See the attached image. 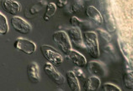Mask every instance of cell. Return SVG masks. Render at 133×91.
I'll list each match as a JSON object with an SVG mask.
<instances>
[{"label": "cell", "instance_id": "obj_27", "mask_svg": "<svg viewBox=\"0 0 133 91\" xmlns=\"http://www.w3.org/2000/svg\"><path fill=\"white\" fill-rule=\"evenodd\" d=\"M85 1H91V0H85Z\"/></svg>", "mask_w": 133, "mask_h": 91}, {"label": "cell", "instance_id": "obj_11", "mask_svg": "<svg viewBox=\"0 0 133 91\" xmlns=\"http://www.w3.org/2000/svg\"><path fill=\"white\" fill-rule=\"evenodd\" d=\"M101 85L99 78L94 75L90 78L87 79L83 84V89L86 91H95L99 89Z\"/></svg>", "mask_w": 133, "mask_h": 91}, {"label": "cell", "instance_id": "obj_12", "mask_svg": "<svg viewBox=\"0 0 133 91\" xmlns=\"http://www.w3.org/2000/svg\"><path fill=\"white\" fill-rule=\"evenodd\" d=\"M86 14L89 18L97 24H101L103 23V17L101 15L100 12L95 7L89 6L86 9Z\"/></svg>", "mask_w": 133, "mask_h": 91}, {"label": "cell", "instance_id": "obj_3", "mask_svg": "<svg viewBox=\"0 0 133 91\" xmlns=\"http://www.w3.org/2000/svg\"><path fill=\"white\" fill-rule=\"evenodd\" d=\"M41 51L44 58L51 64L58 65L63 62V57L61 55V54L57 49L49 45H42L41 47Z\"/></svg>", "mask_w": 133, "mask_h": 91}, {"label": "cell", "instance_id": "obj_18", "mask_svg": "<svg viewBox=\"0 0 133 91\" xmlns=\"http://www.w3.org/2000/svg\"><path fill=\"white\" fill-rule=\"evenodd\" d=\"M84 8V2L83 0H76L75 2H73L71 6H70L69 11L71 13H78L81 12Z\"/></svg>", "mask_w": 133, "mask_h": 91}, {"label": "cell", "instance_id": "obj_26", "mask_svg": "<svg viewBox=\"0 0 133 91\" xmlns=\"http://www.w3.org/2000/svg\"><path fill=\"white\" fill-rule=\"evenodd\" d=\"M66 2H68V0H57V7H58V8H63L66 4Z\"/></svg>", "mask_w": 133, "mask_h": 91}, {"label": "cell", "instance_id": "obj_15", "mask_svg": "<svg viewBox=\"0 0 133 91\" xmlns=\"http://www.w3.org/2000/svg\"><path fill=\"white\" fill-rule=\"evenodd\" d=\"M104 15H105V24L108 31L110 33L114 32L115 30V23L114 21V17L111 14V11L110 9H108V11L105 12Z\"/></svg>", "mask_w": 133, "mask_h": 91}, {"label": "cell", "instance_id": "obj_9", "mask_svg": "<svg viewBox=\"0 0 133 91\" xmlns=\"http://www.w3.org/2000/svg\"><path fill=\"white\" fill-rule=\"evenodd\" d=\"M2 8L9 14L16 15L21 10L20 3L14 0H2Z\"/></svg>", "mask_w": 133, "mask_h": 91}, {"label": "cell", "instance_id": "obj_20", "mask_svg": "<svg viewBox=\"0 0 133 91\" xmlns=\"http://www.w3.org/2000/svg\"><path fill=\"white\" fill-rule=\"evenodd\" d=\"M9 32V24L6 17L3 14H0V34H6Z\"/></svg>", "mask_w": 133, "mask_h": 91}, {"label": "cell", "instance_id": "obj_2", "mask_svg": "<svg viewBox=\"0 0 133 91\" xmlns=\"http://www.w3.org/2000/svg\"><path fill=\"white\" fill-rule=\"evenodd\" d=\"M52 38H53L54 42L57 44L62 51L65 54L68 55L70 51L72 50V44L68 34L64 31H57L53 34Z\"/></svg>", "mask_w": 133, "mask_h": 91}, {"label": "cell", "instance_id": "obj_17", "mask_svg": "<svg viewBox=\"0 0 133 91\" xmlns=\"http://www.w3.org/2000/svg\"><path fill=\"white\" fill-rule=\"evenodd\" d=\"M124 85L128 89H133V72H127L123 75Z\"/></svg>", "mask_w": 133, "mask_h": 91}, {"label": "cell", "instance_id": "obj_5", "mask_svg": "<svg viewBox=\"0 0 133 91\" xmlns=\"http://www.w3.org/2000/svg\"><path fill=\"white\" fill-rule=\"evenodd\" d=\"M14 47L17 50L21 51L26 54H32L36 49V45L32 41H30L25 38H17L14 43Z\"/></svg>", "mask_w": 133, "mask_h": 91}, {"label": "cell", "instance_id": "obj_7", "mask_svg": "<svg viewBox=\"0 0 133 91\" xmlns=\"http://www.w3.org/2000/svg\"><path fill=\"white\" fill-rule=\"evenodd\" d=\"M66 34H68V35L70 38V41H72L76 46H78V48L80 47L82 48H84L85 44H84V42H83L81 30H80L78 27L72 26V28H70V29H68Z\"/></svg>", "mask_w": 133, "mask_h": 91}, {"label": "cell", "instance_id": "obj_19", "mask_svg": "<svg viewBox=\"0 0 133 91\" xmlns=\"http://www.w3.org/2000/svg\"><path fill=\"white\" fill-rule=\"evenodd\" d=\"M45 4H46V2L44 1V0H39L38 1V3H36V4H34L33 6H31L29 11H30V13H31V14H36L37 13H39L41 9H43V7L45 6Z\"/></svg>", "mask_w": 133, "mask_h": 91}, {"label": "cell", "instance_id": "obj_8", "mask_svg": "<svg viewBox=\"0 0 133 91\" xmlns=\"http://www.w3.org/2000/svg\"><path fill=\"white\" fill-rule=\"evenodd\" d=\"M27 75L29 80L33 84H38L41 81L40 68L36 62H31L27 66Z\"/></svg>", "mask_w": 133, "mask_h": 91}, {"label": "cell", "instance_id": "obj_10", "mask_svg": "<svg viewBox=\"0 0 133 91\" xmlns=\"http://www.w3.org/2000/svg\"><path fill=\"white\" fill-rule=\"evenodd\" d=\"M104 66L102 63L97 62V61H91L87 64V69L88 71L94 75H99L104 76L105 73V69Z\"/></svg>", "mask_w": 133, "mask_h": 91}, {"label": "cell", "instance_id": "obj_4", "mask_svg": "<svg viewBox=\"0 0 133 91\" xmlns=\"http://www.w3.org/2000/svg\"><path fill=\"white\" fill-rule=\"evenodd\" d=\"M44 71L49 77V79L57 85H62L65 84L66 79L64 76L62 75L60 72L57 71V69L54 67L53 64L51 63H45L44 64Z\"/></svg>", "mask_w": 133, "mask_h": 91}, {"label": "cell", "instance_id": "obj_23", "mask_svg": "<svg viewBox=\"0 0 133 91\" xmlns=\"http://www.w3.org/2000/svg\"><path fill=\"white\" fill-rule=\"evenodd\" d=\"M98 33H99V35L103 38V39L105 40L106 42H108V43H110V42L111 41L112 37H111V35L109 33L106 32V31L102 30V29H99V30H98Z\"/></svg>", "mask_w": 133, "mask_h": 91}, {"label": "cell", "instance_id": "obj_25", "mask_svg": "<svg viewBox=\"0 0 133 91\" xmlns=\"http://www.w3.org/2000/svg\"><path fill=\"white\" fill-rule=\"evenodd\" d=\"M104 50L108 53L109 54H114V48L113 46H111L110 44H108V45H105V46L104 47Z\"/></svg>", "mask_w": 133, "mask_h": 91}, {"label": "cell", "instance_id": "obj_24", "mask_svg": "<svg viewBox=\"0 0 133 91\" xmlns=\"http://www.w3.org/2000/svg\"><path fill=\"white\" fill-rule=\"evenodd\" d=\"M70 23H71V25H72L73 27H82L83 24V22L81 21L80 19H78L77 17H71L70 18Z\"/></svg>", "mask_w": 133, "mask_h": 91}, {"label": "cell", "instance_id": "obj_13", "mask_svg": "<svg viewBox=\"0 0 133 91\" xmlns=\"http://www.w3.org/2000/svg\"><path fill=\"white\" fill-rule=\"evenodd\" d=\"M68 57L72 62L78 67H84L87 64V59L83 55L75 50H71L68 54Z\"/></svg>", "mask_w": 133, "mask_h": 91}, {"label": "cell", "instance_id": "obj_22", "mask_svg": "<svg viewBox=\"0 0 133 91\" xmlns=\"http://www.w3.org/2000/svg\"><path fill=\"white\" fill-rule=\"evenodd\" d=\"M73 73H75V75L77 76V78H78L79 80H85V79H86V76H85V75L83 73V72L81 70V69H79V67H75L74 69H73Z\"/></svg>", "mask_w": 133, "mask_h": 91}, {"label": "cell", "instance_id": "obj_1", "mask_svg": "<svg viewBox=\"0 0 133 91\" xmlns=\"http://www.w3.org/2000/svg\"><path fill=\"white\" fill-rule=\"evenodd\" d=\"M83 42L87 48L89 54L93 59L99 58V48L98 42L97 34L94 32H84L83 33Z\"/></svg>", "mask_w": 133, "mask_h": 91}, {"label": "cell", "instance_id": "obj_16", "mask_svg": "<svg viewBox=\"0 0 133 91\" xmlns=\"http://www.w3.org/2000/svg\"><path fill=\"white\" fill-rule=\"evenodd\" d=\"M56 10H57V4L53 3H49L46 5V9H45V13L44 14L43 19L45 21H49L52 17L54 16Z\"/></svg>", "mask_w": 133, "mask_h": 91}, {"label": "cell", "instance_id": "obj_21", "mask_svg": "<svg viewBox=\"0 0 133 91\" xmlns=\"http://www.w3.org/2000/svg\"><path fill=\"white\" fill-rule=\"evenodd\" d=\"M103 89L104 91H121V89L119 88V87L110 83L104 84L103 85Z\"/></svg>", "mask_w": 133, "mask_h": 91}, {"label": "cell", "instance_id": "obj_6", "mask_svg": "<svg viewBox=\"0 0 133 91\" xmlns=\"http://www.w3.org/2000/svg\"><path fill=\"white\" fill-rule=\"evenodd\" d=\"M10 22H11V24L15 30L19 34H28L31 31L30 24L19 17H13Z\"/></svg>", "mask_w": 133, "mask_h": 91}, {"label": "cell", "instance_id": "obj_14", "mask_svg": "<svg viewBox=\"0 0 133 91\" xmlns=\"http://www.w3.org/2000/svg\"><path fill=\"white\" fill-rule=\"evenodd\" d=\"M66 81L72 91H80V85L78 79L77 78L73 71H68L66 73Z\"/></svg>", "mask_w": 133, "mask_h": 91}]
</instances>
